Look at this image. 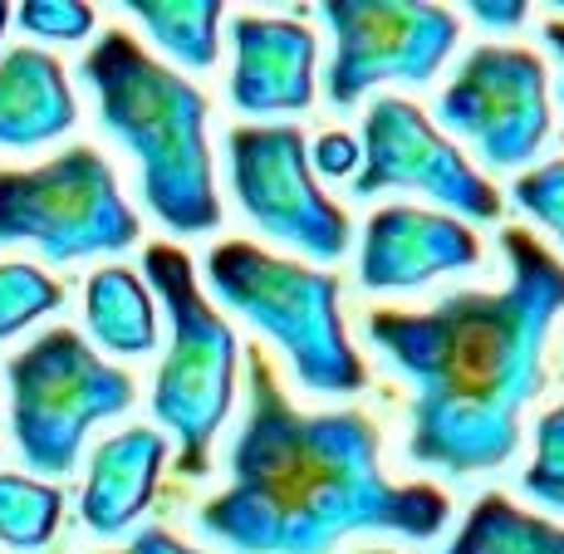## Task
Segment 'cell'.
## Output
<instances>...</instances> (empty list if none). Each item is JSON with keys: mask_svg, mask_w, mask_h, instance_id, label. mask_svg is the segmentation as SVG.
Returning <instances> with one entry per match:
<instances>
[{"mask_svg": "<svg viewBox=\"0 0 564 554\" xmlns=\"http://www.w3.org/2000/svg\"><path fill=\"white\" fill-rule=\"evenodd\" d=\"M506 290H457L432 309H373L368 339L412 383L408 456L442 476L511 461L520 412L545 388V339L564 314V265L530 231H501Z\"/></svg>", "mask_w": 564, "mask_h": 554, "instance_id": "cell-1", "label": "cell"}, {"mask_svg": "<svg viewBox=\"0 0 564 554\" xmlns=\"http://www.w3.org/2000/svg\"><path fill=\"white\" fill-rule=\"evenodd\" d=\"M452 506L437 486H398L378 466V427L364 412H300L270 358L246 354V422L231 447V486L197 525L231 554H329L344 535L388 530L432 540Z\"/></svg>", "mask_w": 564, "mask_h": 554, "instance_id": "cell-2", "label": "cell"}, {"mask_svg": "<svg viewBox=\"0 0 564 554\" xmlns=\"http://www.w3.org/2000/svg\"><path fill=\"white\" fill-rule=\"evenodd\" d=\"M84 84L99 99L104 128L143 167V202L177 236H206L221 226L212 148H206V99L197 84L153 59L133 35L108 30L84 54Z\"/></svg>", "mask_w": 564, "mask_h": 554, "instance_id": "cell-3", "label": "cell"}, {"mask_svg": "<svg viewBox=\"0 0 564 554\" xmlns=\"http://www.w3.org/2000/svg\"><path fill=\"white\" fill-rule=\"evenodd\" d=\"M212 295L285 349L295 378L314 393H364L368 368L344 334L339 280L251 241H226L206 256Z\"/></svg>", "mask_w": 564, "mask_h": 554, "instance_id": "cell-4", "label": "cell"}, {"mask_svg": "<svg viewBox=\"0 0 564 554\" xmlns=\"http://www.w3.org/2000/svg\"><path fill=\"white\" fill-rule=\"evenodd\" d=\"M148 280L167 309V358L153 383L158 422L177 437V466L187 476H206L221 422L231 417L236 398V329L216 314V304L202 295L197 270L177 246H148Z\"/></svg>", "mask_w": 564, "mask_h": 554, "instance_id": "cell-5", "label": "cell"}, {"mask_svg": "<svg viewBox=\"0 0 564 554\" xmlns=\"http://www.w3.org/2000/svg\"><path fill=\"white\" fill-rule=\"evenodd\" d=\"M133 408V378L104 363L74 329L40 334L10 358V427L40 476H69L94 422Z\"/></svg>", "mask_w": 564, "mask_h": 554, "instance_id": "cell-6", "label": "cell"}, {"mask_svg": "<svg viewBox=\"0 0 564 554\" xmlns=\"http://www.w3.org/2000/svg\"><path fill=\"white\" fill-rule=\"evenodd\" d=\"M20 241L50 260L113 256L138 241V216L99 152L69 148L45 167L0 172V246Z\"/></svg>", "mask_w": 564, "mask_h": 554, "instance_id": "cell-7", "label": "cell"}, {"mask_svg": "<svg viewBox=\"0 0 564 554\" xmlns=\"http://www.w3.org/2000/svg\"><path fill=\"white\" fill-rule=\"evenodd\" d=\"M231 192L270 241L305 251L314 260H339L349 251V216L324 197L319 177L310 172L305 138L290 123H246L226 138Z\"/></svg>", "mask_w": 564, "mask_h": 554, "instance_id": "cell-8", "label": "cell"}, {"mask_svg": "<svg viewBox=\"0 0 564 554\" xmlns=\"http://www.w3.org/2000/svg\"><path fill=\"white\" fill-rule=\"evenodd\" d=\"M334 59L324 74L334 108H354L378 84H432L457 50V15L417 0H329Z\"/></svg>", "mask_w": 564, "mask_h": 554, "instance_id": "cell-9", "label": "cell"}, {"mask_svg": "<svg viewBox=\"0 0 564 554\" xmlns=\"http://www.w3.org/2000/svg\"><path fill=\"white\" fill-rule=\"evenodd\" d=\"M437 123L466 138L491 172L525 167L550 143L545 59L506 45L471 50L462 59L457 79L442 89Z\"/></svg>", "mask_w": 564, "mask_h": 554, "instance_id": "cell-10", "label": "cell"}, {"mask_svg": "<svg viewBox=\"0 0 564 554\" xmlns=\"http://www.w3.org/2000/svg\"><path fill=\"white\" fill-rule=\"evenodd\" d=\"M364 162L354 172V197L403 187L417 197H432L452 216L466 221H496L501 216V192L457 152L452 138L432 128V118L408 99H373L364 113Z\"/></svg>", "mask_w": 564, "mask_h": 554, "instance_id": "cell-11", "label": "cell"}, {"mask_svg": "<svg viewBox=\"0 0 564 554\" xmlns=\"http://www.w3.org/2000/svg\"><path fill=\"white\" fill-rule=\"evenodd\" d=\"M481 265L471 226L442 211H417V206H383L364 226L359 280L368 290H417L452 270Z\"/></svg>", "mask_w": 564, "mask_h": 554, "instance_id": "cell-12", "label": "cell"}, {"mask_svg": "<svg viewBox=\"0 0 564 554\" xmlns=\"http://www.w3.org/2000/svg\"><path fill=\"white\" fill-rule=\"evenodd\" d=\"M231 104L241 113H305L314 99V30L300 20H231Z\"/></svg>", "mask_w": 564, "mask_h": 554, "instance_id": "cell-13", "label": "cell"}, {"mask_svg": "<svg viewBox=\"0 0 564 554\" xmlns=\"http://www.w3.org/2000/svg\"><path fill=\"white\" fill-rule=\"evenodd\" d=\"M162 461H167V442L153 427H128L108 437L89 461V486H84V525L94 535H118L148 510L158 491Z\"/></svg>", "mask_w": 564, "mask_h": 554, "instance_id": "cell-14", "label": "cell"}, {"mask_svg": "<svg viewBox=\"0 0 564 554\" xmlns=\"http://www.w3.org/2000/svg\"><path fill=\"white\" fill-rule=\"evenodd\" d=\"M74 128V99L59 59L45 50H10L0 59V143L35 148Z\"/></svg>", "mask_w": 564, "mask_h": 554, "instance_id": "cell-15", "label": "cell"}, {"mask_svg": "<svg viewBox=\"0 0 564 554\" xmlns=\"http://www.w3.org/2000/svg\"><path fill=\"white\" fill-rule=\"evenodd\" d=\"M84 314H89V329L104 349L113 354H148L158 349V314H153V295L143 290V280L123 265H108L89 280V300H84Z\"/></svg>", "mask_w": 564, "mask_h": 554, "instance_id": "cell-16", "label": "cell"}, {"mask_svg": "<svg viewBox=\"0 0 564 554\" xmlns=\"http://www.w3.org/2000/svg\"><path fill=\"white\" fill-rule=\"evenodd\" d=\"M442 554H564V525L530 515L511 496L491 491L466 510L457 540Z\"/></svg>", "mask_w": 564, "mask_h": 554, "instance_id": "cell-17", "label": "cell"}, {"mask_svg": "<svg viewBox=\"0 0 564 554\" xmlns=\"http://www.w3.org/2000/svg\"><path fill=\"white\" fill-rule=\"evenodd\" d=\"M138 20L172 59L187 69H212L216 64V35H221V0H133Z\"/></svg>", "mask_w": 564, "mask_h": 554, "instance_id": "cell-18", "label": "cell"}, {"mask_svg": "<svg viewBox=\"0 0 564 554\" xmlns=\"http://www.w3.org/2000/svg\"><path fill=\"white\" fill-rule=\"evenodd\" d=\"M64 496L45 481L25 476H0V540L10 550H40L59 530Z\"/></svg>", "mask_w": 564, "mask_h": 554, "instance_id": "cell-19", "label": "cell"}, {"mask_svg": "<svg viewBox=\"0 0 564 554\" xmlns=\"http://www.w3.org/2000/svg\"><path fill=\"white\" fill-rule=\"evenodd\" d=\"M64 304V290L35 265H0V339L45 319Z\"/></svg>", "mask_w": 564, "mask_h": 554, "instance_id": "cell-20", "label": "cell"}, {"mask_svg": "<svg viewBox=\"0 0 564 554\" xmlns=\"http://www.w3.org/2000/svg\"><path fill=\"white\" fill-rule=\"evenodd\" d=\"M525 491L540 506L564 510V403L535 422V461L525 466Z\"/></svg>", "mask_w": 564, "mask_h": 554, "instance_id": "cell-21", "label": "cell"}, {"mask_svg": "<svg viewBox=\"0 0 564 554\" xmlns=\"http://www.w3.org/2000/svg\"><path fill=\"white\" fill-rule=\"evenodd\" d=\"M511 197H516L520 211L535 216L545 231H555V241L564 246V157L525 172V177H516Z\"/></svg>", "mask_w": 564, "mask_h": 554, "instance_id": "cell-22", "label": "cell"}, {"mask_svg": "<svg viewBox=\"0 0 564 554\" xmlns=\"http://www.w3.org/2000/svg\"><path fill=\"white\" fill-rule=\"evenodd\" d=\"M20 25L45 40H84L94 30V10L74 0H30L20 6Z\"/></svg>", "mask_w": 564, "mask_h": 554, "instance_id": "cell-23", "label": "cell"}, {"mask_svg": "<svg viewBox=\"0 0 564 554\" xmlns=\"http://www.w3.org/2000/svg\"><path fill=\"white\" fill-rule=\"evenodd\" d=\"M305 157H310V172H319V177H354L364 162V148L354 133H319L305 148Z\"/></svg>", "mask_w": 564, "mask_h": 554, "instance_id": "cell-24", "label": "cell"}, {"mask_svg": "<svg viewBox=\"0 0 564 554\" xmlns=\"http://www.w3.org/2000/svg\"><path fill=\"white\" fill-rule=\"evenodd\" d=\"M466 10H471L486 30H516V25H525V15H530L525 0H471Z\"/></svg>", "mask_w": 564, "mask_h": 554, "instance_id": "cell-25", "label": "cell"}, {"mask_svg": "<svg viewBox=\"0 0 564 554\" xmlns=\"http://www.w3.org/2000/svg\"><path fill=\"white\" fill-rule=\"evenodd\" d=\"M118 554H202V550L182 545V540H177V535H167V530H138L133 545L118 550Z\"/></svg>", "mask_w": 564, "mask_h": 554, "instance_id": "cell-26", "label": "cell"}, {"mask_svg": "<svg viewBox=\"0 0 564 554\" xmlns=\"http://www.w3.org/2000/svg\"><path fill=\"white\" fill-rule=\"evenodd\" d=\"M545 45L555 50V59H560V99H564V20H550L545 25Z\"/></svg>", "mask_w": 564, "mask_h": 554, "instance_id": "cell-27", "label": "cell"}, {"mask_svg": "<svg viewBox=\"0 0 564 554\" xmlns=\"http://www.w3.org/2000/svg\"><path fill=\"white\" fill-rule=\"evenodd\" d=\"M6 20H10V10H6V6H0V35H6Z\"/></svg>", "mask_w": 564, "mask_h": 554, "instance_id": "cell-28", "label": "cell"}, {"mask_svg": "<svg viewBox=\"0 0 564 554\" xmlns=\"http://www.w3.org/2000/svg\"><path fill=\"white\" fill-rule=\"evenodd\" d=\"M359 554H388V550H359Z\"/></svg>", "mask_w": 564, "mask_h": 554, "instance_id": "cell-29", "label": "cell"}]
</instances>
